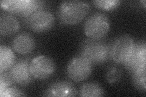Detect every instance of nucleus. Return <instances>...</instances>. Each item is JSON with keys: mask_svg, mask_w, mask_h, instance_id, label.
<instances>
[{"mask_svg": "<svg viewBox=\"0 0 146 97\" xmlns=\"http://www.w3.org/2000/svg\"><path fill=\"white\" fill-rule=\"evenodd\" d=\"M90 10V5L86 1H65L58 7V16L63 24H76L84 19Z\"/></svg>", "mask_w": 146, "mask_h": 97, "instance_id": "f257e3e1", "label": "nucleus"}, {"mask_svg": "<svg viewBox=\"0 0 146 97\" xmlns=\"http://www.w3.org/2000/svg\"><path fill=\"white\" fill-rule=\"evenodd\" d=\"M111 49L100 40L88 39L80 45V55L93 64H103L110 57Z\"/></svg>", "mask_w": 146, "mask_h": 97, "instance_id": "f03ea898", "label": "nucleus"}, {"mask_svg": "<svg viewBox=\"0 0 146 97\" xmlns=\"http://www.w3.org/2000/svg\"><path fill=\"white\" fill-rule=\"evenodd\" d=\"M109 30V18L102 12L93 13L88 17L85 23V33L90 39H102L107 35Z\"/></svg>", "mask_w": 146, "mask_h": 97, "instance_id": "7ed1b4c3", "label": "nucleus"}, {"mask_svg": "<svg viewBox=\"0 0 146 97\" xmlns=\"http://www.w3.org/2000/svg\"><path fill=\"white\" fill-rule=\"evenodd\" d=\"M92 70L93 64L80 54L70 60L66 68V73L70 79L80 82L87 79Z\"/></svg>", "mask_w": 146, "mask_h": 97, "instance_id": "20e7f679", "label": "nucleus"}, {"mask_svg": "<svg viewBox=\"0 0 146 97\" xmlns=\"http://www.w3.org/2000/svg\"><path fill=\"white\" fill-rule=\"evenodd\" d=\"M56 66L54 60L46 55H38L30 62V71L35 79L46 80L56 71Z\"/></svg>", "mask_w": 146, "mask_h": 97, "instance_id": "39448f33", "label": "nucleus"}, {"mask_svg": "<svg viewBox=\"0 0 146 97\" xmlns=\"http://www.w3.org/2000/svg\"><path fill=\"white\" fill-rule=\"evenodd\" d=\"M135 41L133 38L129 35H123L119 36L114 43L111 55L115 62L124 64L133 49Z\"/></svg>", "mask_w": 146, "mask_h": 97, "instance_id": "423d86ee", "label": "nucleus"}, {"mask_svg": "<svg viewBox=\"0 0 146 97\" xmlns=\"http://www.w3.org/2000/svg\"><path fill=\"white\" fill-rule=\"evenodd\" d=\"M127 70L131 74L146 68V44L144 41L135 43L133 50L125 63Z\"/></svg>", "mask_w": 146, "mask_h": 97, "instance_id": "0eeeda50", "label": "nucleus"}, {"mask_svg": "<svg viewBox=\"0 0 146 97\" xmlns=\"http://www.w3.org/2000/svg\"><path fill=\"white\" fill-rule=\"evenodd\" d=\"M54 22L52 13L43 9L34 13L28 19L29 27L35 32H44L50 30L53 27Z\"/></svg>", "mask_w": 146, "mask_h": 97, "instance_id": "6e6552de", "label": "nucleus"}, {"mask_svg": "<svg viewBox=\"0 0 146 97\" xmlns=\"http://www.w3.org/2000/svg\"><path fill=\"white\" fill-rule=\"evenodd\" d=\"M9 73L15 82L21 86L29 85L34 78L30 71V63L27 59H20L16 62Z\"/></svg>", "mask_w": 146, "mask_h": 97, "instance_id": "1a4fd4ad", "label": "nucleus"}, {"mask_svg": "<svg viewBox=\"0 0 146 97\" xmlns=\"http://www.w3.org/2000/svg\"><path fill=\"white\" fill-rule=\"evenodd\" d=\"M77 90L72 82L58 81L49 85L43 94L46 96H76Z\"/></svg>", "mask_w": 146, "mask_h": 97, "instance_id": "9d476101", "label": "nucleus"}, {"mask_svg": "<svg viewBox=\"0 0 146 97\" xmlns=\"http://www.w3.org/2000/svg\"><path fill=\"white\" fill-rule=\"evenodd\" d=\"M35 46V41L31 35L23 32L17 35L12 41L13 49L18 53L27 55L33 51Z\"/></svg>", "mask_w": 146, "mask_h": 97, "instance_id": "9b49d317", "label": "nucleus"}, {"mask_svg": "<svg viewBox=\"0 0 146 97\" xmlns=\"http://www.w3.org/2000/svg\"><path fill=\"white\" fill-rule=\"evenodd\" d=\"M20 27L17 18L11 14H2L0 17V33L2 36H10L15 34Z\"/></svg>", "mask_w": 146, "mask_h": 97, "instance_id": "f8f14e48", "label": "nucleus"}, {"mask_svg": "<svg viewBox=\"0 0 146 97\" xmlns=\"http://www.w3.org/2000/svg\"><path fill=\"white\" fill-rule=\"evenodd\" d=\"M44 2L36 0H20V4L16 14L23 17H29L34 13L42 10Z\"/></svg>", "mask_w": 146, "mask_h": 97, "instance_id": "ddd939ff", "label": "nucleus"}, {"mask_svg": "<svg viewBox=\"0 0 146 97\" xmlns=\"http://www.w3.org/2000/svg\"><path fill=\"white\" fill-rule=\"evenodd\" d=\"M15 56L8 46H0V72H6L15 64Z\"/></svg>", "mask_w": 146, "mask_h": 97, "instance_id": "4468645a", "label": "nucleus"}, {"mask_svg": "<svg viewBox=\"0 0 146 97\" xmlns=\"http://www.w3.org/2000/svg\"><path fill=\"white\" fill-rule=\"evenodd\" d=\"M105 95L104 89L98 83L87 82L83 84L80 89L79 95L86 97H98Z\"/></svg>", "mask_w": 146, "mask_h": 97, "instance_id": "2eb2a0df", "label": "nucleus"}, {"mask_svg": "<svg viewBox=\"0 0 146 97\" xmlns=\"http://www.w3.org/2000/svg\"><path fill=\"white\" fill-rule=\"evenodd\" d=\"M146 68L141 69L133 73L132 75V81L133 84L137 89L141 91H145L146 89Z\"/></svg>", "mask_w": 146, "mask_h": 97, "instance_id": "dca6fc26", "label": "nucleus"}, {"mask_svg": "<svg viewBox=\"0 0 146 97\" xmlns=\"http://www.w3.org/2000/svg\"><path fill=\"white\" fill-rule=\"evenodd\" d=\"M93 3L99 9L105 11H112L119 6L121 2L119 0H96Z\"/></svg>", "mask_w": 146, "mask_h": 97, "instance_id": "f3484780", "label": "nucleus"}, {"mask_svg": "<svg viewBox=\"0 0 146 97\" xmlns=\"http://www.w3.org/2000/svg\"><path fill=\"white\" fill-rule=\"evenodd\" d=\"M15 83L10 73L1 72L0 73V92H3Z\"/></svg>", "mask_w": 146, "mask_h": 97, "instance_id": "a211bd4d", "label": "nucleus"}, {"mask_svg": "<svg viewBox=\"0 0 146 97\" xmlns=\"http://www.w3.org/2000/svg\"><path fill=\"white\" fill-rule=\"evenodd\" d=\"M121 71L119 68L113 66L110 67L106 73V78L110 83L116 82L122 77Z\"/></svg>", "mask_w": 146, "mask_h": 97, "instance_id": "6ab92c4d", "label": "nucleus"}, {"mask_svg": "<svg viewBox=\"0 0 146 97\" xmlns=\"http://www.w3.org/2000/svg\"><path fill=\"white\" fill-rule=\"evenodd\" d=\"M20 4V0H3L1 1V6L4 10L16 13Z\"/></svg>", "mask_w": 146, "mask_h": 97, "instance_id": "aec40b11", "label": "nucleus"}, {"mask_svg": "<svg viewBox=\"0 0 146 97\" xmlns=\"http://www.w3.org/2000/svg\"><path fill=\"white\" fill-rule=\"evenodd\" d=\"M0 96L1 97H14V96H26L24 92L15 87H9L6 89L0 92Z\"/></svg>", "mask_w": 146, "mask_h": 97, "instance_id": "412c9836", "label": "nucleus"}]
</instances>
